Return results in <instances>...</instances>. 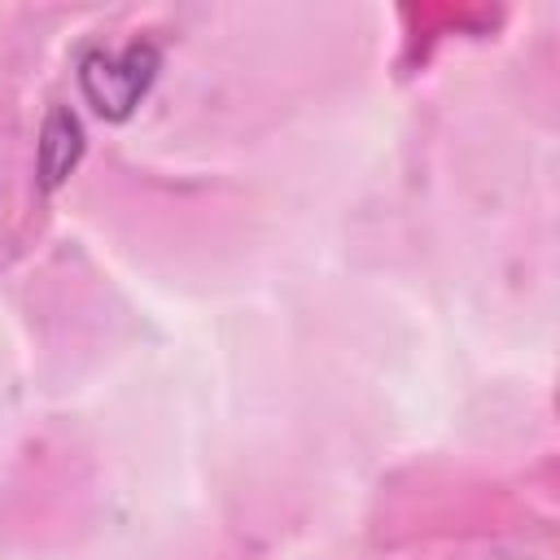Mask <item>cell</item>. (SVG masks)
Here are the masks:
<instances>
[{"label": "cell", "mask_w": 560, "mask_h": 560, "mask_svg": "<svg viewBox=\"0 0 560 560\" xmlns=\"http://www.w3.org/2000/svg\"><path fill=\"white\" fill-rule=\"evenodd\" d=\"M158 70H162V48L153 39H131L122 52L83 48L74 79L101 122H127L158 83Z\"/></svg>", "instance_id": "cell-1"}, {"label": "cell", "mask_w": 560, "mask_h": 560, "mask_svg": "<svg viewBox=\"0 0 560 560\" xmlns=\"http://www.w3.org/2000/svg\"><path fill=\"white\" fill-rule=\"evenodd\" d=\"M88 153V131L70 105H48L39 140H35V184L39 192H57L83 162Z\"/></svg>", "instance_id": "cell-2"}]
</instances>
